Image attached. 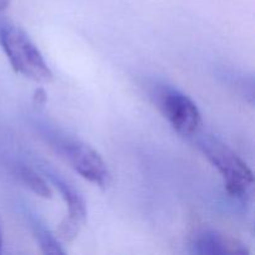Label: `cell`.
Masks as SVG:
<instances>
[{"label": "cell", "mask_w": 255, "mask_h": 255, "mask_svg": "<svg viewBox=\"0 0 255 255\" xmlns=\"http://www.w3.org/2000/svg\"><path fill=\"white\" fill-rule=\"evenodd\" d=\"M0 45L16 74L36 82H49L52 72L44 56L21 29L0 27Z\"/></svg>", "instance_id": "cell-1"}, {"label": "cell", "mask_w": 255, "mask_h": 255, "mask_svg": "<svg viewBox=\"0 0 255 255\" xmlns=\"http://www.w3.org/2000/svg\"><path fill=\"white\" fill-rule=\"evenodd\" d=\"M17 176H19L20 181L27 188L31 189L35 194H37L41 198H51L52 191L47 186L46 181L32 168L27 166H19L17 167Z\"/></svg>", "instance_id": "cell-7"}, {"label": "cell", "mask_w": 255, "mask_h": 255, "mask_svg": "<svg viewBox=\"0 0 255 255\" xmlns=\"http://www.w3.org/2000/svg\"><path fill=\"white\" fill-rule=\"evenodd\" d=\"M49 177L52 183L60 191L62 198L66 202L67 209H69L67 216L62 219L61 223L57 227L56 236L64 242H72L77 238L85 222H86V203H85L81 194L76 189L72 188L64 179L52 173H49Z\"/></svg>", "instance_id": "cell-5"}, {"label": "cell", "mask_w": 255, "mask_h": 255, "mask_svg": "<svg viewBox=\"0 0 255 255\" xmlns=\"http://www.w3.org/2000/svg\"><path fill=\"white\" fill-rule=\"evenodd\" d=\"M158 105L163 116L182 136H192L202 122L196 102L177 89L164 87L158 92Z\"/></svg>", "instance_id": "cell-3"}, {"label": "cell", "mask_w": 255, "mask_h": 255, "mask_svg": "<svg viewBox=\"0 0 255 255\" xmlns=\"http://www.w3.org/2000/svg\"><path fill=\"white\" fill-rule=\"evenodd\" d=\"M32 100H34V104L37 105V106H42V105H45V102H46L47 100L46 91H45L42 87H39V89L34 92V97H32Z\"/></svg>", "instance_id": "cell-9"}, {"label": "cell", "mask_w": 255, "mask_h": 255, "mask_svg": "<svg viewBox=\"0 0 255 255\" xmlns=\"http://www.w3.org/2000/svg\"><path fill=\"white\" fill-rule=\"evenodd\" d=\"M32 232L34 237L37 241L40 249L45 254H64L65 251L61 248L57 239L55 238L54 234L49 232V229L45 228L42 224H40L36 219H32Z\"/></svg>", "instance_id": "cell-8"}, {"label": "cell", "mask_w": 255, "mask_h": 255, "mask_svg": "<svg viewBox=\"0 0 255 255\" xmlns=\"http://www.w3.org/2000/svg\"><path fill=\"white\" fill-rule=\"evenodd\" d=\"M10 4V0H0V11L6 9Z\"/></svg>", "instance_id": "cell-10"}, {"label": "cell", "mask_w": 255, "mask_h": 255, "mask_svg": "<svg viewBox=\"0 0 255 255\" xmlns=\"http://www.w3.org/2000/svg\"><path fill=\"white\" fill-rule=\"evenodd\" d=\"M60 152L70 166L86 181L106 189L111 183V173L101 154L80 141H66L60 144Z\"/></svg>", "instance_id": "cell-4"}, {"label": "cell", "mask_w": 255, "mask_h": 255, "mask_svg": "<svg viewBox=\"0 0 255 255\" xmlns=\"http://www.w3.org/2000/svg\"><path fill=\"white\" fill-rule=\"evenodd\" d=\"M199 147L208 161L221 173L228 194L236 198L247 196L254 184L253 172L248 164L228 146L212 137L202 138Z\"/></svg>", "instance_id": "cell-2"}, {"label": "cell", "mask_w": 255, "mask_h": 255, "mask_svg": "<svg viewBox=\"0 0 255 255\" xmlns=\"http://www.w3.org/2000/svg\"><path fill=\"white\" fill-rule=\"evenodd\" d=\"M197 254H247L248 249L239 242L221 236L216 232L199 234L193 244Z\"/></svg>", "instance_id": "cell-6"}, {"label": "cell", "mask_w": 255, "mask_h": 255, "mask_svg": "<svg viewBox=\"0 0 255 255\" xmlns=\"http://www.w3.org/2000/svg\"><path fill=\"white\" fill-rule=\"evenodd\" d=\"M1 247H2V233H1V228H0V253H1Z\"/></svg>", "instance_id": "cell-11"}]
</instances>
